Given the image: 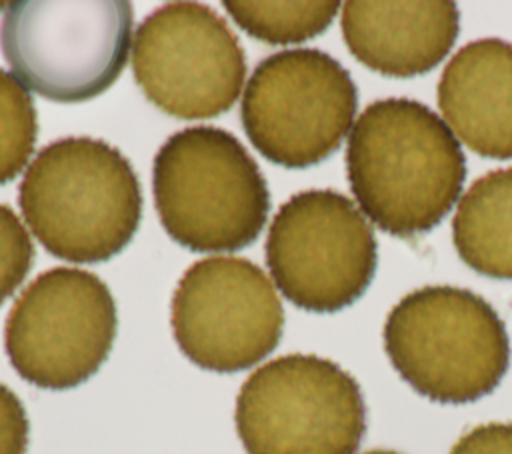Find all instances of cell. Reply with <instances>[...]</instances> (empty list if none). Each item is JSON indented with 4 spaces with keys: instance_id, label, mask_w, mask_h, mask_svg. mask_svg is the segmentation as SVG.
<instances>
[{
    "instance_id": "6da1fadb",
    "label": "cell",
    "mask_w": 512,
    "mask_h": 454,
    "mask_svg": "<svg viewBox=\"0 0 512 454\" xmlns=\"http://www.w3.org/2000/svg\"><path fill=\"white\" fill-rule=\"evenodd\" d=\"M352 194L380 230L410 238L436 228L458 202L466 158L426 104L386 98L364 108L346 148Z\"/></svg>"
},
{
    "instance_id": "7a4b0ae2",
    "label": "cell",
    "mask_w": 512,
    "mask_h": 454,
    "mask_svg": "<svg viewBox=\"0 0 512 454\" xmlns=\"http://www.w3.org/2000/svg\"><path fill=\"white\" fill-rule=\"evenodd\" d=\"M36 240L74 264L110 260L134 238L142 190L128 158L98 138H60L30 162L18 192Z\"/></svg>"
},
{
    "instance_id": "3957f363",
    "label": "cell",
    "mask_w": 512,
    "mask_h": 454,
    "mask_svg": "<svg viewBox=\"0 0 512 454\" xmlns=\"http://www.w3.org/2000/svg\"><path fill=\"white\" fill-rule=\"evenodd\" d=\"M152 190L168 236L192 252L250 246L270 212L266 180L244 144L216 126H190L156 152Z\"/></svg>"
},
{
    "instance_id": "277c9868",
    "label": "cell",
    "mask_w": 512,
    "mask_h": 454,
    "mask_svg": "<svg viewBox=\"0 0 512 454\" xmlns=\"http://www.w3.org/2000/svg\"><path fill=\"white\" fill-rule=\"evenodd\" d=\"M384 350L404 382L440 404L480 400L510 364L498 312L482 296L448 284L422 286L390 310Z\"/></svg>"
},
{
    "instance_id": "5b68a950",
    "label": "cell",
    "mask_w": 512,
    "mask_h": 454,
    "mask_svg": "<svg viewBox=\"0 0 512 454\" xmlns=\"http://www.w3.org/2000/svg\"><path fill=\"white\" fill-rule=\"evenodd\" d=\"M134 12L124 0L8 2L0 48L16 78L46 100L86 102L126 66Z\"/></svg>"
},
{
    "instance_id": "8992f818",
    "label": "cell",
    "mask_w": 512,
    "mask_h": 454,
    "mask_svg": "<svg viewBox=\"0 0 512 454\" xmlns=\"http://www.w3.org/2000/svg\"><path fill=\"white\" fill-rule=\"evenodd\" d=\"M246 454H356L366 432L358 382L314 354H286L256 368L234 412Z\"/></svg>"
},
{
    "instance_id": "52a82bcc",
    "label": "cell",
    "mask_w": 512,
    "mask_h": 454,
    "mask_svg": "<svg viewBox=\"0 0 512 454\" xmlns=\"http://www.w3.org/2000/svg\"><path fill=\"white\" fill-rule=\"evenodd\" d=\"M356 106V84L336 58L316 48H294L254 68L240 116L246 136L264 158L302 170L340 148Z\"/></svg>"
},
{
    "instance_id": "ba28073f",
    "label": "cell",
    "mask_w": 512,
    "mask_h": 454,
    "mask_svg": "<svg viewBox=\"0 0 512 454\" xmlns=\"http://www.w3.org/2000/svg\"><path fill=\"white\" fill-rule=\"evenodd\" d=\"M118 330L110 288L88 270L58 266L16 298L4 330L12 368L44 390L76 388L106 362Z\"/></svg>"
},
{
    "instance_id": "9c48e42d",
    "label": "cell",
    "mask_w": 512,
    "mask_h": 454,
    "mask_svg": "<svg viewBox=\"0 0 512 454\" xmlns=\"http://www.w3.org/2000/svg\"><path fill=\"white\" fill-rule=\"evenodd\" d=\"M378 246L364 212L336 190H304L272 218L266 266L278 290L302 310L338 312L370 286Z\"/></svg>"
},
{
    "instance_id": "30bf717a",
    "label": "cell",
    "mask_w": 512,
    "mask_h": 454,
    "mask_svg": "<svg viewBox=\"0 0 512 454\" xmlns=\"http://www.w3.org/2000/svg\"><path fill=\"white\" fill-rule=\"evenodd\" d=\"M132 44L136 84L174 118H216L242 92L244 50L228 22L206 4L160 6L136 28Z\"/></svg>"
},
{
    "instance_id": "8fae6325",
    "label": "cell",
    "mask_w": 512,
    "mask_h": 454,
    "mask_svg": "<svg viewBox=\"0 0 512 454\" xmlns=\"http://www.w3.org/2000/svg\"><path fill=\"white\" fill-rule=\"evenodd\" d=\"M170 314L182 354L220 374L262 362L284 328V308L272 280L240 256L194 262L174 290Z\"/></svg>"
},
{
    "instance_id": "7c38bea8",
    "label": "cell",
    "mask_w": 512,
    "mask_h": 454,
    "mask_svg": "<svg viewBox=\"0 0 512 454\" xmlns=\"http://www.w3.org/2000/svg\"><path fill=\"white\" fill-rule=\"evenodd\" d=\"M460 14L450 0H350L342 34L352 56L370 70L410 78L436 68L452 50Z\"/></svg>"
},
{
    "instance_id": "4fadbf2b",
    "label": "cell",
    "mask_w": 512,
    "mask_h": 454,
    "mask_svg": "<svg viewBox=\"0 0 512 454\" xmlns=\"http://www.w3.org/2000/svg\"><path fill=\"white\" fill-rule=\"evenodd\" d=\"M438 106L452 134L486 158H512V44L462 46L438 82Z\"/></svg>"
},
{
    "instance_id": "5bb4252c",
    "label": "cell",
    "mask_w": 512,
    "mask_h": 454,
    "mask_svg": "<svg viewBox=\"0 0 512 454\" xmlns=\"http://www.w3.org/2000/svg\"><path fill=\"white\" fill-rule=\"evenodd\" d=\"M452 240L466 266L496 280H512V168L474 180L458 200Z\"/></svg>"
},
{
    "instance_id": "9a60e30c",
    "label": "cell",
    "mask_w": 512,
    "mask_h": 454,
    "mask_svg": "<svg viewBox=\"0 0 512 454\" xmlns=\"http://www.w3.org/2000/svg\"><path fill=\"white\" fill-rule=\"evenodd\" d=\"M232 20L252 38L268 44H298L322 34L340 10V2H238L226 0Z\"/></svg>"
},
{
    "instance_id": "2e32d148",
    "label": "cell",
    "mask_w": 512,
    "mask_h": 454,
    "mask_svg": "<svg viewBox=\"0 0 512 454\" xmlns=\"http://www.w3.org/2000/svg\"><path fill=\"white\" fill-rule=\"evenodd\" d=\"M38 116L28 88L0 68V186L14 180L34 154Z\"/></svg>"
},
{
    "instance_id": "e0dca14e",
    "label": "cell",
    "mask_w": 512,
    "mask_h": 454,
    "mask_svg": "<svg viewBox=\"0 0 512 454\" xmlns=\"http://www.w3.org/2000/svg\"><path fill=\"white\" fill-rule=\"evenodd\" d=\"M34 264V244L6 204H0V304H4L24 282Z\"/></svg>"
},
{
    "instance_id": "ac0fdd59",
    "label": "cell",
    "mask_w": 512,
    "mask_h": 454,
    "mask_svg": "<svg viewBox=\"0 0 512 454\" xmlns=\"http://www.w3.org/2000/svg\"><path fill=\"white\" fill-rule=\"evenodd\" d=\"M28 416L20 398L0 382V454H26Z\"/></svg>"
},
{
    "instance_id": "d6986e66",
    "label": "cell",
    "mask_w": 512,
    "mask_h": 454,
    "mask_svg": "<svg viewBox=\"0 0 512 454\" xmlns=\"http://www.w3.org/2000/svg\"><path fill=\"white\" fill-rule=\"evenodd\" d=\"M450 454H512V422L480 424L466 432Z\"/></svg>"
},
{
    "instance_id": "ffe728a7",
    "label": "cell",
    "mask_w": 512,
    "mask_h": 454,
    "mask_svg": "<svg viewBox=\"0 0 512 454\" xmlns=\"http://www.w3.org/2000/svg\"><path fill=\"white\" fill-rule=\"evenodd\" d=\"M362 454H402V452H396V450H368V452H362Z\"/></svg>"
},
{
    "instance_id": "44dd1931",
    "label": "cell",
    "mask_w": 512,
    "mask_h": 454,
    "mask_svg": "<svg viewBox=\"0 0 512 454\" xmlns=\"http://www.w3.org/2000/svg\"><path fill=\"white\" fill-rule=\"evenodd\" d=\"M2 8L6 10V8H8V4H6V2H0V10H2Z\"/></svg>"
}]
</instances>
